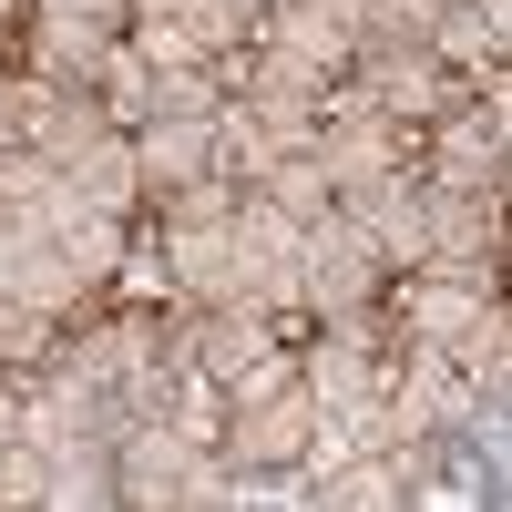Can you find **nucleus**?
<instances>
[{"label":"nucleus","instance_id":"nucleus-1","mask_svg":"<svg viewBox=\"0 0 512 512\" xmlns=\"http://www.w3.org/2000/svg\"><path fill=\"white\" fill-rule=\"evenodd\" d=\"M216 451L236 461V472H308L318 461V400L308 379H297V359H256L226 379V420H216Z\"/></svg>","mask_w":512,"mask_h":512},{"label":"nucleus","instance_id":"nucleus-2","mask_svg":"<svg viewBox=\"0 0 512 512\" xmlns=\"http://www.w3.org/2000/svg\"><path fill=\"white\" fill-rule=\"evenodd\" d=\"M308 164L328 175V195H349L369 175H400V164H410V123H390L369 93H328L318 134H308Z\"/></svg>","mask_w":512,"mask_h":512},{"label":"nucleus","instance_id":"nucleus-3","mask_svg":"<svg viewBox=\"0 0 512 512\" xmlns=\"http://www.w3.org/2000/svg\"><path fill=\"white\" fill-rule=\"evenodd\" d=\"M379 277H390V267L369 256V236L338 216V205H328L308 236H297V308H308V318H349V308H369Z\"/></svg>","mask_w":512,"mask_h":512},{"label":"nucleus","instance_id":"nucleus-4","mask_svg":"<svg viewBox=\"0 0 512 512\" xmlns=\"http://www.w3.org/2000/svg\"><path fill=\"white\" fill-rule=\"evenodd\" d=\"M349 72H359V93L390 113V123H441L461 103V72L431 52V41H359Z\"/></svg>","mask_w":512,"mask_h":512},{"label":"nucleus","instance_id":"nucleus-5","mask_svg":"<svg viewBox=\"0 0 512 512\" xmlns=\"http://www.w3.org/2000/svg\"><path fill=\"white\" fill-rule=\"evenodd\" d=\"M379 338H390V328H379V297H369V308H349V318H328V328H318V349L297 359V379H308L318 420L359 410V400L379 390V379H390V359H379Z\"/></svg>","mask_w":512,"mask_h":512},{"label":"nucleus","instance_id":"nucleus-6","mask_svg":"<svg viewBox=\"0 0 512 512\" xmlns=\"http://www.w3.org/2000/svg\"><path fill=\"white\" fill-rule=\"evenodd\" d=\"M338 216H349V226L369 236V256H379L390 277H410L420 256H431V185H420L410 164H400V175H369V185H349V195H338Z\"/></svg>","mask_w":512,"mask_h":512},{"label":"nucleus","instance_id":"nucleus-7","mask_svg":"<svg viewBox=\"0 0 512 512\" xmlns=\"http://www.w3.org/2000/svg\"><path fill=\"white\" fill-rule=\"evenodd\" d=\"M431 277H472L492 287L502 267V195H461V185H431Z\"/></svg>","mask_w":512,"mask_h":512},{"label":"nucleus","instance_id":"nucleus-8","mask_svg":"<svg viewBox=\"0 0 512 512\" xmlns=\"http://www.w3.org/2000/svg\"><path fill=\"white\" fill-rule=\"evenodd\" d=\"M502 154H512V113H441V144H431V185L461 195H502Z\"/></svg>","mask_w":512,"mask_h":512},{"label":"nucleus","instance_id":"nucleus-9","mask_svg":"<svg viewBox=\"0 0 512 512\" xmlns=\"http://www.w3.org/2000/svg\"><path fill=\"white\" fill-rule=\"evenodd\" d=\"M277 338H267V308H246V297H216V308H195V328H185V369H205L226 390L236 369H256Z\"/></svg>","mask_w":512,"mask_h":512},{"label":"nucleus","instance_id":"nucleus-10","mask_svg":"<svg viewBox=\"0 0 512 512\" xmlns=\"http://www.w3.org/2000/svg\"><path fill=\"white\" fill-rule=\"evenodd\" d=\"M195 175H226L216 164V123H134V185L144 195H175V185H195Z\"/></svg>","mask_w":512,"mask_h":512},{"label":"nucleus","instance_id":"nucleus-11","mask_svg":"<svg viewBox=\"0 0 512 512\" xmlns=\"http://www.w3.org/2000/svg\"><path fill=\"white\" fill-rule=\"evenodd\" d=\"M256 41H287V52H308L318 72H349V52H359V21H349V0H267Z\"/></svg>","mask_w":512,"mask_h":512},{"label":"nucleus","instance_id":"nucleus-12","mask_svg":"<svg viewBox=\"0 0 512 512\" xmlns=\"http://www.w3.org/2000/svg\"><path fill=\"white\" fill-rule=\"evenodd\" d=\"M113 21H82V11H41L31 21V72L41 82H103V62H113Z\"/></svg>","mask_w":512,"mask_h":512},{"label":"nucleus","instance_id":"nucleus-13","mask_svg":"<svg viewBox=\"0 0 512 512\" xmlns=\"http://www.w3.org/2000/svg\"><path fill=\"white\" fill-rule=\"evenodd\" d=\"M0 205H11L21 226L52 236V226L72 216V185H62V164L41 154V144H0Z\"/></svg>","mask_w":512,"mask_h":512},{"label":"nucleus","instance_id":"nucleus-14","mask_svg":"<svg viewBox=\"0 0 512 512\" xmlns=\"http://www.w3.org/2000/svg\"><path fill=\"white\" fill-rule=\"evenodd\" d=\"M62 185H72V205H93V216H123V205L144 195V185H134V134H123V123L93 134V144L62 164Z\"/></svg>","mask_w":512,"mask_h":512},{"label":"nucleus","instance_id":"nucleus-15","mask_svg":"<svg viewBox=\"0 0 512 512\" xmlns=\"http://www.w3.org/2000/svg\"><path fill=\"white\" fill-rule=\"evenodd\" d=\"M482 308H492V287H472V277H431V267H410V308H400V338H441V349H451V338L472 328Z\"/></svg>","mask_w":512,"mask_h":512},{"label":"nucleus","instance_id":"nucleus-16","mask_svg":"<svg viewBox=\"0 0 512 512\" xmlns=\"http://www.w3.org/2000/svg\"><path fill=\"white\" fill-rule=\"evenodd\" d=\"M52 256H62L82 287H113L123 267H134V236H123V216H93V205H72V216L52 226Z\"/></svg>","mask_w":512,"mask_h":512},{"label":"nucleus","instance_id":"nucleus-17","mask_svg":"<svg viewBox=\"0 0 512 512\" xmlns=\"http://www.w3.org/2000/svg\"><path fill=\"white\" fill-rule=\"evenodd\" d=\"M226 93H236V82H226L216 62H154V72H144V123H154V113H164V123H216Z\"/></svg>","mask_w":512,"mask_h":512},{"label":"nucleus","instance_id":"nucleus-18","mask_svg":"<svg viewBox=\"0 0 512 512\" xmlns=\"http://www.w3.org/2000/svg\"><path fill=\"white\" fill-rule=\"evenodd\" d=\"M41 502H62V512L113 502V441H62V451H41Z\"/></svg>","mask_w":512,"mask_h":512},{"label":"nucleus","instance_id":"nucleus-19","mask_svg":"<svg viewBox=\"0 0 512 512\" xmlns=\"http://www.w3.org/2000/svg\"><path fill=\"white\" fill-rule=\"evenodd\" d=\"M175 21L195 31V52H205V62H226V52H246V41H256V21H267V0H185Z\"/></svg>","mask_w":512,"mask_h":512},{"label":"nucleus","instance_id":"nucleus-20","mask_svg":"<svg viewBox=\"0 0 512 512\" xmlns=\"http://www.w3.org/2000/svg\"><path fill=\"white\" fill-rule=\"evenodd\" d=\"M52 349H62V318L31 297H0V369H41Z\"/></svg>","mask_w":512,"mask_h":512},{"label":"nucleus","instance_id":"nucleus-21","mask_svg":"<svg viewBox=\"0 0 512 512\" xmlns=\"http://www.w3.org/2000/svg\"><path fill=\"white\" fill-rule=\"evenodd\" d=\"M256 195H267V205H287V216H297V226H318V216H328V205H338V195H328V175H318V164H308V154H277V164H267V175H256Z\"/></svg>","mask_w":512,"mask_h":512},{"label":"nucleus","instance_id":"nucleus-22","mask_svg":"<svg viewBox=\"0 0 512 512\" xmlns=\"http://www.w3.org/2000/svg\"><path fill=\"white\" fill-rule=\"evenodd\" d=\"M11 297H31V308H52V318H72V308H82V297H93V287H82V277L62 267V256H52V236H31V256H21V277H11Z\"/></svg>","mask_w":512,"mask_h":512},{"label":"nucleus","instance_id":"nucleus-23","mask_svg":"<svg viewBox=\"0 0 512 512\" xmlns=\"http://www.w3.org/2000/svg\"><path fill=\"white\" fill-rule=\"evenodd\" d=\"M431 11L441 0H349L359 41H431Z\"/></svg>","mask_w":512,"mask_h":512},{"label":"nucleus","instance_id":"nucleus-24","mask_svg":"<svg viewBox=\"0 0 512 512\" xmlns=\"http://www.w3.org/2000/svg\"><path fill=\"white\" fill-rule=\"evenodd\" d=\"M31 236H41V226H21L11 205H0V297H11V277H21V256H31Z\"/></svg>","mask_w":512,"mask_h":512},{"label":"nucleus","instance_id":"nucleus-25","mask_svg":"<svg viewBox=\"0 0 512 512\" xmlns=\"http://www.w3.org/2000/svg\"><path fill=\"white\" fill-rule=\"evenodd\" d=\"M41 11H82V21H113L123 31V0H41Z\"/></svg>","mask_w":512,"mask_h":512},{"label":"nucleus","instance_id":"nucleus-26","mask_svg":"<svg viewBox=\"0 0 512 512\" xmlns=\"http://www.w3.org/2000/svg\"><path fill=\"white\" fill-rule=\"evenodd\" d=\"M185 0H123V21H175Z\"/></svg>","mask_w":512,"mask_h":512},{"label":"nucleus","instance_id":"nucleus-27","mask_svg":"<svg viewBox=\"0 0 512 512\" xmlns=\"http://www.w3.org/2000/svg\"><path fill=\"white\" fill-rule=\"evenodd\" d=\"M0 21H11V0H0Z\"/></svg>","mask_w":512,"mask_h":512}]
</instances>
